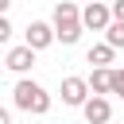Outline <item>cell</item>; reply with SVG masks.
<instances>
[{"mask_svg":"<svg viewBox=\"0 0 124 124\" xmlns=\"http://www.w3.org/2000/svg\"><path fill=\"white\" fill-rule=\"evenodd\" d=\"M12 39V23H8V16H0V46Z\"/></svg>","mask_w":124,"mask_h":124,"instance_id":"cell-12","label":"cell"},{"mask_svg":"<svg viewBox=\"0 0 124 124\" xmlns=\"http://www.w3.org/2000/svg\"><path fill=\"white\" fill-rule=\"evenodd\" d=\"M4 66H8L12 74H19V78H27V74H31V66H35V50H27V46L19 43V46H12V50H8V58H4Z\"/></svg>","mask_w":124,"mask_h":124,"instance_id":"cell-6","label":"cell"},{"mask_svg":"<svg viewBox=\"0 0 124 124\" xmlns=\"http://www.w3.org/2000/svg\"><path fill=\"white\" fill-rule=\"evenodd\" d=\"M50 43H54V27H50V23H43V19H31V23H27V31H23V46L39 54V50H46Z\"/></svg>","mask_w":124,"mask_h":124,"instance_id":"cell-3","label":"cell"},{"mask_svg":"<svg viewBox=\"0 0 124 124\" xmlns=\"http://www.w3.org/2000/svg\"><path fill=\"white\" fill-rule=\"evenodd\" d=\"M8 8H12V0H0V16H4V12H8Z\"/></svg>","mask_w":124,"mask_h":124,"instance_id":"cell-15","label":"cell"},{"mask_svg":"<svg viewBox=\"0 0 124 124\" xmlns=\"http://www.w3.org/2000/svg\"><path fill=\"white\" fill-rule=\"evenodd\" d=\"M112 46L108 43H97V46H89V54H85V62H93V70H112Z\"/></svg>","mask_w":124,"mask_h":124,"instance_id":"cell-8","label":"cell"},{"mask_svg":"<svg viewBox=\"0 0 124 124\" xmlns=\"http://www.w3.org/2000/svg\"><path fill=\"white\" fill-rule=\"evenodd\" d=\"M0 124H12V112L8 108H0Z\"/></svg>","mask_w":124,"mask_h":124,"instance_id":"cell-14","label":"cell"},{"mask_svg":"<svg viewBox=\"0 0 124 124\" xmlns=\"http://www.w3.org/2000/svg\"><path fill=\"white\" fill-rule=\"evenodd\" d=\"M85 4H93V0H85Z\"/></svg>","mask_w":124,"mask_h":124,"instance_id":"cell-16","label":"cell"},{"mask_svg":"<svg viewBox=\"0 0 124 124\" xmlns=\"http://www.w3.org/2000/svg\"><path fill=\"white\" fill-rule=\"evenodd\" d=\"M108 93H116V97L124 101V70H112V85H108Z\"/></svg>","mask_w":124,"mask_h":124,"instance_id":"cell-11","label":"cell"},{"mask_svg":"<svg viewBox=\"0 0 124 124\" xmlns=\"http://www.w3.org/2000/svg\"><path fill=\"white\" fill-rule=\"evenodd\" d=\"M85 101H89V85H85V78H78V74L62 78V105H74V108H81Z\"/></svg>","mask_w":124,"mask_h":124,"instance_id":"cell-5","label":"cell"},{"mask_svg":"<svg viewBox=\"0 0 124 124\" xmlns=\"http://www.w3.org/2000/svg\"><path fill=\"white\" fill-rule=\"evenodd\" d=\"M108 12H112V19H116V23H124V0H112V4H108Z\"/></svg>","mask_w":124,"mask_h":124,"instance_id":"cell-13","label":"cell"},{"mask_svg":"<svg viewBox=\"0 0 124 124\" xmlns=\"http://www.w3.org/2000/svg\"><path fill=\"white\" fill-rule=\"evenodd\" d=\"M81 116H85L89 124H108V120H112V105H108V97H89V101L81 105Z\"/></svg>","mask_w":124,"mask_h":124,"instance_id":"cell-7","label":"cell"},{"mask_svg":"<svg viewBox=\"0 0 124 124\" xmlns=\"http://www.w3.org/2000/svg\"><path fill=\"white\" fill-rule=\"evenodd\" d=\"M105 43H108L112 50H120V46H124V23H116V19H112V23L105 27Z\"/></svg>","mask_w":124,"mask_h":124,"instance_id":"cell-10","label":"cell"},{"mask_svg":"<svg viewBox=\"0 0 124 124\" xmlns=\"http://www.w3.org/2000/svg\"><path fill=\"white\" fill-rule=\"evenodd\" d=\"M85 85H89V97H105L108 85H112V70H93L85 78Z\"/></svg>","mask_w":124,"mask_h":124,"instance_id":"cell-9","label":"cell"},{"mask_svg":"<svg viewBox=\"0 0 124 124\" xmlns=\"http://www.w3.org/2000/svg\"><path fill=\"white\" fill-rule=\"evenodd\" d=\"M108 124H112V120H108Z\"/></svg>","mask_w":124,"mask_h":124,"instance_id":"cell-17","label":"cell"},{"mask_svg":"<svg viewBox=\"0 0 124 124\" xmlns=\"http://www.w3.org/2000/svg\"><path fill=\"white\" fill-rule=\"evenodd\" d=\"M12 101H16V108L35 112V116H46V112H50V93H46L39 81H31V78H19V81H16Z\"/></svg>","mask_w":124,"mask_h":124,"instance_id":"cell-2","label":"cell"},{"mask_svg":"<svg viewBox=\"0 0 124 124\" xmlns=\"http://www.w3.org/2000/svg\"><path fill=\"white\" fill-rule=\"evenodd\" d=\"M54 39L62 43V46H74L78 39H81V8H78V0H58L54 4Z\"/></svg>","mask_w":124,"mask_h":124,"instance_id":"cell-1","label":"cell"},{"mask_svg":"<svg viewBox=\"0 0 124 124\" xmlns=\"http://www.w3.org/2000/svg\"><path fill=\"white\" fill-rule=\"evenodd\" d=\"M112 23V12H108V4H101V0H93V4H81V27L85 31H105Z\"/></svg>","mask_w":124,"mask_h":124,"instance_id":"cell-4","label":"cell"}]
</instances>
